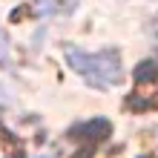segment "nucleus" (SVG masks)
Instances as JSON below:
<instances>
[{"label":"nucleus","instance_id":"obj_5","mask_svg":"<svg viewBox=\"0 0 158 158\" xmlns=\"http://www.w3.org/2000/svg\"><path fill=\"white\" fill-rule=\"evenodd\" d=\"M152 38H155V43H158V17H155V23H152Z\"/></svg>","mask_w":158,"mask_h":158},{"label":"nucleus","instance_id":"obj_1","mask_svg":"<svg viewBox=\"0 0 158 158\" xmlns=\"http://www.w3.org/2000/svg\"><path fill=\"white\" fill-rule=\"evenodd\" d=\"M66 60L78 75L95 89L118 86L124 78V66L115 49H101V52H83L75 46H66Z\"/></svg>","mask_w":158,"mask_h":158},{"label":"nucleus","instance_id":"obj_4","mask_svg":"<svg viewBox=\"0 0 158 158\" xmlns=\"http://www.w3.org/2000/svg\"><path fill=\"white\" fill-rule=\"evenodd\" d=\"M38 3V12L40 15H52L55 9H58V0H35Z\"/></svg>","mask_w":158,"mask_h":158},{"label":"nucleus","instance_id":"obj_3","mask_svg":"<svg viewBox=\"0 0 158 158\" xmlns=\"http://www.w3.org/2000/svg\"><path fill=\"white\" fill-rule=\"evenodd\" d=\"M0 63L3 66H12V52H9V38H6L3 26H0Z\"/></svg>","mask_w":158,"mask_h":158},{"label":"nucleus","instance_id":"obj_2","mask_svg":"<svg viewBox=\"0 0 158 158\" xmlns=\"http://www.w3.org/2000/svg\"><path fill=\"white\" fill-rule=\"evenodd\" d=\"M106 132H109V121H104V118H95L89 124H81L72 129V135H78V138H104Z\"/></svg>","mask_w":158,"mask_h":158},{"label":"nucleus","instance_id":"obj_6","mask_svg":"<svg viewBox=\"0 0 158 158\" xmlns=\"http://www.w3.org/2000/svg\"><path fill=\"white\" fill-rule=\"evenodd\" d=\"M46 158H49V155H46Z\"/></svg>","mask_w":158,"mask_h":158}]
</instances>
